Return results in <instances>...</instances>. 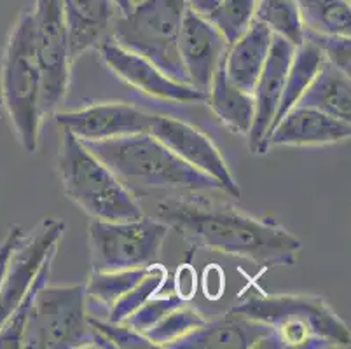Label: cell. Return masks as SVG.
<instances>
[{
	"mask_svg": "<svg viewBox=\"0 0 351 349\" xmlns=\"http://www.w3.org/2000/svg\"><path fill=\"white\" fill-rule=\"evenodd\" d=\"M156 213L191 248L231 255L263 271L293 265L302 250L301 239L280 224L257 219L205 192L171 194L159 201Z\"/></svg>",
	"mask_w": 351,
	"mask_h": 349,
	"instance_id": "1",
	"label": "cell"
},
{
	"mask_svg": "<svg viewBox=\"0 0 351 349\" xmlns=\"http://www.w3.org/2000/svg\"><path fill=\"white\" fill-rule=\"evenodd\" d=\"M82 143L104 161L136 197L145 196L151 191H171L175 194L224 192V187L215 178L182 161L173 150L168 149L152 133H136Z\"/></svg>",
	"mask_w": 351,
	"mask_h": 349,
	"instance_id": "2",
	"label": "cell"
},
{
	"mask_svg": "<svg viewBox=\"0 0 351 349\" xmlns=\"http://www.w3.org/2000/svg\"><path fill=\"white\" fill-rule=\"evenodd\" d=\"M229 311L271 326L280 348L332 349L351 344L346 323L318 296L267 293L248 283Z\"/></svg>",
	"mask_w": 351,
	"mask_h": 349,
	"instance_id": "3",
	"label": "cell"
},
{
	"mask_svg": "<svg viewBox=\"0 0 351 349\" xmlns=\"http://www.w3.org/2000/svg\"><path fill=\"white\" fill-rule=\"evenodd\" d=\"M60 180L65 196L97 220L124 222L143 215L138 197L77 136L63 130L58 150Z\"/></svg>",
	"mask_w": 351,
	"mask_h": 349,
	"instance_id": "4",
	"label": "cell"
},
{
	"mask_svg": "<svg viewBox=\"0 0 351 349\" xmlns=\"http://www.w3.org/2000/svg\"><path fill=\"white\" fill-rule=\"evenodd\" d=\"M40 91L43 75L35 51L34 14L25 11L12 27L5 44L0 70V104L27 152H35L39 147L44 119Z\"/></svg>",
	"mask_w": 351,
	"mask_h": 349,
	"instance_id": "5",
	"label": "cell"
},
{
	"mask_svg": "<svg viewBox=\"0 0 351 349\" xmlns=\"http://www.w3.org/2000/svg\"><path fill=\"white\" fill-rule=\"evenodd\" d=\"M186 9V0H140L128 12L117 14L110 38L117 46L154 63L175 81L189 84L178 53V35Z\"/></svg>",
	"mask_w": 351,
	"mask_h": 349,
	"instance_id": "6",
	"label": "cell"
},
{
	"mask_svg": "<svg viewBox=\"0 0 351 349\" xmlns=\"http://www.w3.org/2000/svg\"><path fill=\"white\" fill-rule=\"evenodd\" d=\"M23 348H105L104 337L89 325L84 285H44L30 307Z\"/></svg>",
	"mask_w": 351,
	"mask_h": 349,
	"instance_id": "7",
	"label": "cell"
},
{
	"mask_svg": "<svg viewBox=\"0 0 351 349\" xmlns=\"http://www.w3.org/2000/svg\"><path fill=\"white\" fill-rule=\"evenodd\" d=\"M170 227L142 215L135 220L108 222L93 219L88 236L93 271L138 269L156 264Z\"/></svg>",
	"mask_w": 351,
	"mask_h": 349,
	"instance_id": "8",
	"label": "cell"
},
{
	"mask_svg": "<svg viewBox=\"0 0 351 349\" xmlns=\"http://www.w3.org/2000/svg\"><path fill=\"white\" fill-rule=\"evenodd\" d=\"M35 30V51L43 75L40 108L43 114H53L69 91L70 54L69 32L63 18L62 0H37L32 11Z\"/></svg>",
	"mask_w": 351,
	"mask_h": 349,
	"instance_id": "9",
	"label": "cell"
},
{
	"mask_svg": "<svg viewBox=\"0 0 351 349\" xmlns=\"http://www.w3.org/2000/svg\"><path fill=\"white\" fill-rule=\"evenodd\" d=\"M65 229V220L47 217L16 245L0 287V326L27 296L43 265L56 255Z\"/></svg>",
	"mask_w": 351,
	"mask_h": 349,
	"instance_id": "10",
	"label": "cell"
},
{
	"mask_svg": "<svg viewBox=\"0 0 351 349\" xmlns=\"http://www.w3.org/2000/svg\"><path fill=\"white\" fill-rule=\"evenodd\" d=\"M101 62L110 72L116 73L121 81L133 86L145 95L162 101L175 104H205L206 93L199 91L191 84L178 82L158 69L145 58L117 46L112 38H105L97 47Z\"/></svg>",
	"mask_w": 351,
	"mask_h": 349,
	"instance_id": "11",
	"label": "cell"
},
{
	"mask_svg": "<svg viewBox=\"0 0 351 349\" xmlns=\"http://www.w3.org/2000/svg\"><path fill=\"white\" fill-rule=\"evenodd\" d=\"M156 115L132 104H95L79 110L56 112L54 121L82 142L151 133Z\"/></svg>",
	"mask_w": 351,
	"mask_h": 349,
	"instance_id": "12",
	"label": "cell"
},
{
	"mask_svg": "<svg viewBox=\"0 0 351 349\" xmlns=\"http://www.w3.org/2000/svg\"><path fill=\"white\" fill-rule=\"evenodd\" d=\"M151 133L161 140L170 150H173L182 161H186L197 171L215 178L224 192L239 197L238 182L232 177L228 163L215 147V143L203 131L191 126L186 121H180L170 115H156Z\"/></svg>",
	"mask_w": 351,
	"mask_h": 349,
	"instance_id": "13",
	"label": "cell"
},
{
	"mask_svg": "<svg viewBox=\"0 0 351 349\" xmlns=\"http://www.w3.org/2000/svg\"><path fill=\"white\" fill-rule=\"evenodd\" d=\"M229 44L203 14L187 8L178 35V53L189 84L206 93L220 63L224 62Z\"/></svg>",
	"mask_w": 351,
	"mask_h": 349,
	"instance_id": "14",
	"label": "cell"
},
{
	"mask_svg": "<svg viewBox=\"0 0 351 349\" xmlns=\"http://www.w3.org/2000/svg\"><path fill=\"white\" fill-rule=\"evenodd\" d=\"M293 47L295 46H292L289 40L278 37V35H273L266 65L258 75V81L255 84L254 93H252L255 110L254 123L248 131V145H250L252 152L258 154V156L269 150L267 136H269L271 126L274 123V115L278 110Z\"/></svg>",
	"mask_w": 351,
	"mask_h": 349,
	"instance_id": "15",
	"label": "cell"
},
{
	"mask_svg": "<svg viewBox=\"0 0 351 349\" xmlns=\"http://www.w3.org/2000/svg\"><path fill=\"white\" fill-rule=\"evenodd\" d=\"M278 349V339L271 326L228 311L208 320L196 330L178 339L170 349Z\"/></svg>",
	"mask_w": 351,
	"mask_h": 349,
	"instance_id": "16",
	"label": "cell"
},
{
	"mask_svg": "<svg viewBox=\"0 0 351 349\" xmlns=\"http://www.w3.org/2000/svg\"><path fill=\"white\" fill-rule=\"evenodd\" d=\"M350 136L351 123L336 119L317 108L295 105L274 124L267 136V145L269 149L283 145H330L348 140Z\"/></svg>",
	"mask_w": 351,
	"mask_h": 349,
	"instance_id": "17",
	"label": "cell"
},
{
	"mask_svg": "<svg viewBox=\"0 0 351 349\" xmlns=\"http://www.w3.org/2000/svg\"><path fill=\"white\" fill-rule=\"evenodd\" d=\"M72 60L110 37L119 9L112 0H62Z\"/></svg>",
	"mask_w": 351,
	"mask_h": 349,
	"instance_id": "18",
	"label": "cell"
},
{
	"mask_svg": "<svg viewBox=\"0 0 351 349\" xmlns=\"http://www.w3.org/2000/svg\"><path fill=\"white\" fill-rule=\"evenodd\" d=\"M273 35L266 25L254 19L250 28L229 46L224 58V70L232 84L247 93H254L258 75L266 65Z\"/></svg>",
	"mask_w": 351,
	"mask_h": 349,
	"instance_id": "19",
	"label": "cell"
},
{
	"mask_svg": "<svg viewBox=\"0 0 351 349\" xmlns=\"http://www.w3.org/2000/svg\"><path fill=\"white\" fill-rule=\"evenodd\" d=\"M205 104H208L217 119L231 133L248 134L254 123V96L229 81L224 62L220 63L210 82Z\"/></svg>",
	"mask_w": 351,
	"mask_h": 349,
	"instance_id": "20",
	"label": "cell"
},
{
	"mask_svg": "<svg viewBox=\"0 0 351 349\" xmlns=\"http://www.w3.org/2000/svg\"><path fill=\"white\" fill-rule=\"evenodd\" d=\"M298 105L311 107L336 119L351 123V81L330 63L324 62Z\"/></svg>",
	"mask_w": 351,
	"mask_h": 349,
	"instance_id": "21",
	"label": "cell"
},
{
	"mask_svg": "<svg viewBox=\"0 0 351 349\" xmlns=\"http://www.w3.org/2000/svg\"><path fill=\"white\" fill-rule=\"evenodd\" d=\"M324 62L325 60L322 51L318 49L317 44H313L309 38L304 37L302 44L293 47L292 60H290V65L285 77V84H283L282 98H280L278 110H276V115H274V123L273 126H271V130H273L274 124L278 123L290 108L295 107V105L299 104L301 96L304 95L308 86L311 84L313 77L317 75V72L320 70V67L324 65Z\"/></svg>",
	"mask_w": 351,
	"mask_h": 349,
	"instance_id": "22",
	"label": "cell"
},
{
	"mask_svg": "<svg viewBox=\"0 0 351 349\" xmlns=\"http://www.w3.org/2000/svg\"><path fill=\"white\" fill-rule=\"evenodd\" d=\"M255 19L292 46L304 40L306 25L298 0H257Z\"/></svg>",
	"mask_w": 351,
	"mask_h": 349,
	"instance_id": "23",
	"label": "cell"
},
{
	"mask_svg": "<svg viewBox=\"0 0 351 349\" xmlns=\"http://www.w3.org/2000/svg\"><path fill=\"white\" fill-rule=\"evenodd\" d=\"M308 30L320 34L350 35V0H298Z\"/></svg>",
	"mask_w": 351,
	"mask_h": 349,
	"instance_id": "24",
	"label": "cell"
},
{
	"mask_svg": "<svg viewBox=\"0 0 351 349\" xmlns=\"http://www.w3.org/2000/svg\"><path fill=\"white\" fill-rule=\"evenodd\" d=\"M149 267L119 269V271H93L84 285L86 299L110 309L112 304L138 283Z\"/></svg>",
	"mask_w": 351,
	"mask_h": 349,
	"instance_id": "25",
	"label": "cell"
},
{
	"mask_svg": "<svg viewBox=\"0 0 351 349\" xmlns=\"http://www.w3.org/2000/svg\"><path fill=\"white\" fill-rule=\"evenodd\" d=\"M168 280V269L162 264H152L149 265L147 273L143 274L142 280L136 285H133L126 293H124L121 299H117L112 304V307L108 309V322L123 323L126 322L133 313L138 309L142 304H145L147 300L154 297L156 293L162 288V285Z\"/></svg>",
	"mask_w": 351,
	"mask_h": 349,
	"instance_id": "26",
	"label": "cell"
},
{
	"mask_svg": "<svg viewBox=\"0 0 351 349\" xmlns=\"http://www.w3.org/2000/svg\"><path fill=\"white\" fill-rule=\"evenodd\" d=\"M255 9L257 0H220L206 18L231 46L254 23Z\"/></svg>",
	"mask_w": 351,
	"mask_h": 349,
	"instance_id": "27",
	"label": "cell"
},
{
	"mask_svg": "<svg viewBox=\"0 0 351 349\" xmlns=\"http://www.w3.org/2000/svg\"><path fill=\"white\" fill-rule=\"evenodd\" d=\"M206 322V318L197 311L196 307L187 306L186 302L182 306L175 307L173 311H170L161 322L156 323L151 330L147 332L145 337L156 346V348H168L177 342L178 339L186 337L193 330H196L197 326H201Z\"/></svg>",
	"mask_w": 351,
	"mask_h": 349,
	"instance_id": "28",
	"label": "cell"
},
{
	"mask_svg": "<svg viewBox=\"0 0 351 349\" xmlns=\"http://www.w3.org/2000/svg\"><path fill=\"white\" fill-rule=\"evenodd\" d=\"M53 258L46 262L43 265V269L39 271L35 281L32 283L30 290L27 292V296L21 299V302L16 306L14 311L5 318V322L0 326V349H20L23 348V337H25V328H27L28 315H30V307L34 302L35 296L39 292L40 288L47 283L51 274V265H53Z\"/></svg>",
	"mask_w": 351,
	"mask_h": 349,
	"instance_id": "29",
	"label": "cell"
},
{
	"mask_svg": "<svg viewBox=\"0 0 351 349\" xmlns=\"http://www.w3.org/2000/svg\"><path fill=\"white\" fill-rule=\"evenodd\" d=\"M89 325L107 341L110 348L119 349H151L156 348L143 334L136 332L133 326L128 325L126 322L116 323L108 320L95 318L89 315Z\"/></svg>",
	"mask_w": 351,
	"mask_h": 349,
	"instance_id": "30",
	"label": "cell"
},
{
	"mask_svg": "<svg viewBox=\"0 0 351 349\" xmlns=\"http://www.w3.org/2000/svg\"><path fill=\"white\" fill-rule=\"evenodd\" d=\"M304 37L309 38L313 44H317L318 49L324 54V60L341 72L351 73V38L350 35H334L320 34L306 28Z\"/></svg>",
	"mask_w": 351,
	"mask_h": 349,
	"instance_id": "31",
	"label": "cell"
},
{
	"mask_svg": "<svg viewBox=\"0 0 351 349\" xmlns=\"http://www.w3.org/2000/svg\"><path fill=\"white\" fill-rule=\"evenodd\" d=\"M184 302H186V300L182 299V297H178L175 292H171L170 296L165 297L154 296L147 300L145 304H142V306L126 320V323L130 326H133L136 332L145 335L156 323L161 322L168 313L173 311L175 307L182 306Z\"/></svg>",
	"mask_w": 351,
	"mask_h": 349,
	"instance_id": "32",
	"label": "cell"
},
{
	"mask_svg": "<svg viewBox=\"0 0 351 349\" xmlns=\"http://www.w3.org/2000/svg\"><path fill=\"white\" fill-rule=\"evenodd\" d=\"M196 271L193 265L184 264L177 269V280H175V293L182 299L189 300L196 293Z\"/></svg>",
	"mask_w": 351,
	"mask_h": 349,
	"instance_id": "33",
	"label": "cell"
},
{
	"mask_svg": "<svg viewBox=\"0 0 351 349\" xmlns=\"http://www.w3.org/2000/svg\"><path fill=\"white\" fill-rule=\"evenodd\" d=\"M23 234H25V230L21 229L20 226H12L11 229H9L5 239L2 241V245H0V287H2V280H4L5 267H8L9 258H11L16 245L20 243V239L23 238Z\"/></svg>",
	"mask_w": 351,
	"mask_h": 349,
	"instance_id": "34",
	"label": "cell"
},
{
	"mask_svg": "<svg viewBox=\"0 0 351 349\" xmlns=\"http://www.w3.org/2000/svg\"><path fill=\"white\" fill-rule=\"evenodd\" d=\"M187 8L193 9L194 12L203 16H208L210 12L213 11L217 4H219L220 0H186Z\"/></svg>",
	"mask_w": 351,
	"mask_h": 349,
	"instance_id": "35",
	"label": "cell"
},
{
	"mask_svg": "<svg viewBox=\"0 0 351 349\" xmlns=\"http://www.w3.org/2000/svg\"><path fill=\"white\" fill-rule=\"evenodd\" d=\"M112 2L117 5V9H119V14L128 12L133 8V4H135V0H112Z\"/></svg>",
	"mask_w": 351,
	"mask_h": 349,
	"instance_id": "36",
	"label": "cell"
},
{
	"mask_svg": "<svg viewBox=\"0 0 351 349\" xmlns=\"http://www.w3.org/2000/svg\"><path fill=\"white\" fill-rule=\"evenodd\" d=\"M0 107H2V104H0Z\"/></svg>",
	"mask_w": 351,
	"mask_h": 349,
	"instance_id": "37",
	"label": "cell"
}]
</instances>
